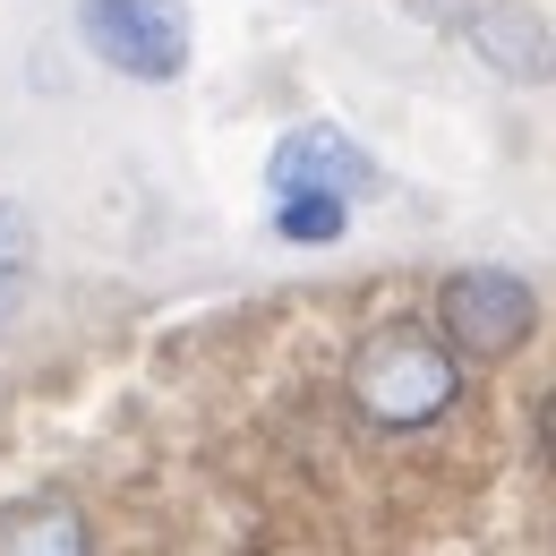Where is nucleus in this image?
Returning <instances> with one entry per match:
<instances>
[{"mask_svg":"<svg viewBox=\"0 0 556 556\" xmlns=\"http://www.w3.org/2000/svg\"><path fill=\"white\" fill-rule=\"evenodd\" d=\"M351 403L377 428H437L463 403V359L445 351V334L428 317H386L368 343L351 351Z\"/></svg>","mask_w":556,"mask_h":556,"instance_id":"nucleus-1","label":"nucleus"},{"mask_svg":"<svg viewBox=\"0 0 556 556\" xmlns=\"http://www.w3.org/2000/svg\"><path fill=\"white\" fill-rule=\"evenodd\" d=\"M531 317H540V300H531V282L522 275H496V266H471V275H454L437 291V334L454 359H514V351L531 343Z\"/></svg>","mask_w":556,"mask_h":556,"instance_id":"nucleus-2","label":"nucleus"},{"mask_svg":"<svg viewBox=\"0 0 556 556\" xmlns=\"http://www.w3.org/2000/svg\"><path fill=\"white\" fill-rule=\"evenodd\" d=\"M77 35L94 43V61H112L121 77H163L189 70V9L180 0H77Z\"/></svg>","mask_w":556,"mask_h":556,"instance_id":"nucleus-3","label":"nucleus"},{"mask_svg":"<svg viewBox=\"0 0 556 556\" xmlns=\"http://www.w3.org/2000/svg\"><path fill=\"white\" fill-rule=\"evenodd\" d=\"M291 189H308V198H359L368 189V154L343 138V129H291V138L275 146V198H291Z\"/></svg>","mask_w":556,"mask_h":556,"instance_id":"nucleus-4","label":"nucleus"},{"mask_svg":"<svg viewBox=\"0 0 556 556\" xmlns=\"http://www.w3.org/2000/svg\"><path fill=\"white\" fill-rule=\"evenodd\" d=\"M0 556H94V522L77 496H26L0 522Z\"/></svg>","mask_w":556,"mask_h":556,"instance_id":"nucleus-5","label":"nucleus"},{"mask_svg":"<svg viewBox=\"0 0 556 556\" xmlns=\"http://www.w3.org/2000/svg\"><path fill=\"white\" fill-rule=\"evenodd\" d=\"M471 43H480L505 77H548V61H556L548 35H540V17L514 9V0H480V9H471Z\"/></svg>","mask_w":556,"mask_h":556,"instance_id":"nucleus-6","label":"nucleus"},{"mask_svg":"<svg viewBox=\"0 0 556 556\" xmlns=\"http://www.w3.org/2000/svg\"><path fill=\"white\" fill-rule=\"evenodd\" d=\"M26 266H35V231H26V214L0 198V326L17 317V291H26Z\"/></svg>","mask_w":556,"mask_h":556,"instance_id":"nucleus-7","label":"nucleus"},{"mask_svg":"<svg viewBox=\"0 0 556 556\" xmlns=\"http://www.w3.org/2000/svg\"><path fill=\"white\" fill-rule=\"evenodd\" d=\"M275 231L282 240H343V198H308V189H291L275 206Z\"/></svg>","mask_w":556,"mask_h":556,"instance_id":"nucleus-8","label":"nucleus"},{"mask_svg":"<svg viewBox=\"0 0 556 556\" xmlns=\"http://www.w3.org/2000/svg\"><path fill=\"white\" fill-rule=\"evenodd\" d=\"M540 445H548V463H556V394L540 403Z\"/></svg>","mask_w":556,"mask_h":556,"instance_id":"nucleus-9","label":"nucleus"}]
</instances>
